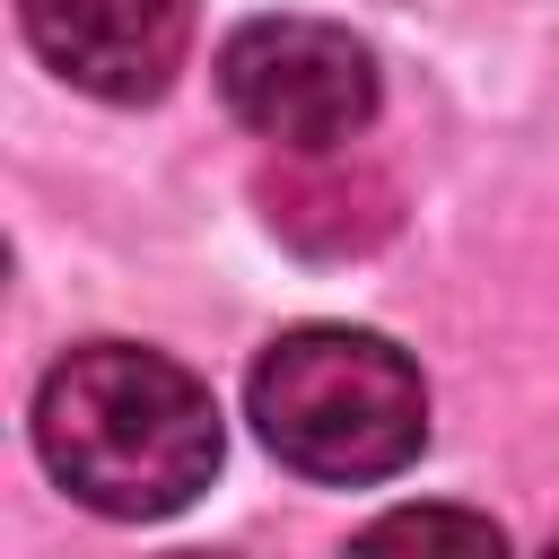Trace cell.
I'll list each match as a JSON object with an SVG mask.
<instances>
[{"instance_id": "3", "label": "cell", "mask_w": 559, "mask_h": 559, "mask_svg": "<svg viewBox=\"0 0 559 559\" xmlns=\"http://www.w3.org/2000/svg\"><path fill=\"white\" fill-rule=\"evenodd\" d=\"M218 96L271 148H349L376 122V52L323 17H253L218 44Z\"/></svg>"}, {"instance_id": "2", "label": "cell", "mask_w": 559, "mask_h": 559, "mask_svg": "<svg viewBox=\"0 0 559 559\" xmlns=\"http://www.w3.org/2000/svg\"><path fill=\"white\" fill-rule=\"evenodd\" d=\"M253 428L306 480H393L428 445V384L384 332L297 323L253 358Z\"/></svg>"}, {"instance_id": "6", "label": "cell", "mask_w": 559, "mask_h": 559, "mask_svg": "<svg viewBox=\"0 0 559 559\" xmlns=\"http://www.w3.org/2000/svg\"><path fill=\"white\" fill-rule=\"evenodd\" d=\"M367 542H463V550H498L507 533L489 515H454V507H402L384 524H367Z\"/></svg>"}, {"instance_id": "1", "label": "cell", "mask_w": 559, "mask_h": 559, "mask_svg": "<svg viewBox=\"0 0 559 559\" xmlns=\"http://www.w3.org/2000/svg\"><path fill=\"white\" fill-rule=\"evenodd\" d=\"M35 445L70 498L96 515L148 524L210 489L218 472V411L192 367L140 341L70 349L35 393Z\"/></svg>"}, {"instance_id": "4", "label": "cell", "mask_w": 559, "mask_h": 559, "mask_svg": "<svg viewBox=\"0 0 559 559\" xmlns=\"http://www.w3.org/2000/svg\"><path fill=\"white\" fill-rule=\"evenodd\" d=\"M26 44L105 105H148L175 87L192 44V0H17Z\"/></svg>"}, {"instance_id": "5", "label": "cell", "mask_w": 559, "mask_h": 559, "mask_svg": "<svg viewBox=\"0 0 559 559\" xmlns=\"http://www.w3.org/2000/svg\"><path fill=\"white\" fill-rule=\"evenodd\" d=\"M271 236H288L297 253L314 262H349V253H376L402 218V192L384 166L349 157V148H280L253 183Z\"/></svg>"}]
</instances>
